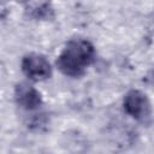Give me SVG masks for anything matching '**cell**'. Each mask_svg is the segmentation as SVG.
<instances>
[{
  "instance_id": "277c9868",
  "label": "cell",
  "mask_w": 154,
  "mask_h": 154,
  "mask_svg": "<svg viewBox=\"0 0 154 154\" xmlns=\"http://www.w3.org/2000/svg\"><path fill=\"white\" fill-rule=\"evenodd\" d=\"M14 100L16 103L25 111L37 109L42 105L41 93L26 82L17 83L14 87Z\"/></svg>"
},
{
  "instance_id": "3957f363",
  "label": "cell",
  "mask_w": 154,
  "mask_h": 154,
  "mask_svg": "<svg viewBox=\"0 0 154 154\" xmlns=\"http://www.w3.org/2000/svg\"><path fill=\"white\" fill-rule=\"evenodd\" d=\"M23 75L32 82H42L52 77L53 69L49 60L40 53H28L20 61Z\"/></svg>"
},
{
  "instance_id": "5b68a950",
  "label": "cell",
  "mask_w": 154,
  "mask_h": 154,
  "mask_svg": "<svg viewBox=\"0 0 154 154\" xmlns=\"http://www.w3.org/2000/svg\"><path fill=\"white\" fill-rule=\"evenodd\" d=\"M24 11L34 20H49L54 18V8L49 2H28Z\"/></svg>"
},
{
  "instance_id": "8992f818",
  "label": "cell",
  "mask_w": 154,
  "mask_h": 154,
  "mask_svg": "<svg viewBox=\"0 0 154 154\" xmlns=\"http://www.w3.org/2000/svg\"><path fill=\"white\" fill-rule=\"evenodd\" d=\"M153 82H154V75H153Z\"/></svg>"
},
{
  "instance_id": "7a4b0ae2",
  "label": "cell",
  "mask_w": 154,
  "mask_h": 154,
  "mask_svg": "<svg viewBox=\"0 0 154 154\" xmlns=\"http://www.w3.org/2000/svg\"><path fill=\"white\" fill-rule=\"evenodd\" d=\"M123 108L128 116L138 123L148 125L153 119L152 102L146 93L140 89H130L123 99Z\"/></svg>"
},
{
  "instance_id": "6da1fadb",
  "label": "cell",
  "mask_w": 154,
  "mask_h": 154,
  "mask_svg": "<svg viewBox=\"0 0 154 154\" xmlns=\"http://www.w3.org/2000/svg\"><path fill=\"white\" fill-rule=\"evenodd\" d=\"M95 47L87 38H71L58 55L55 65L66 77L77 78L85 73L95 60Z\"/></svg>"
}]
</instances>
